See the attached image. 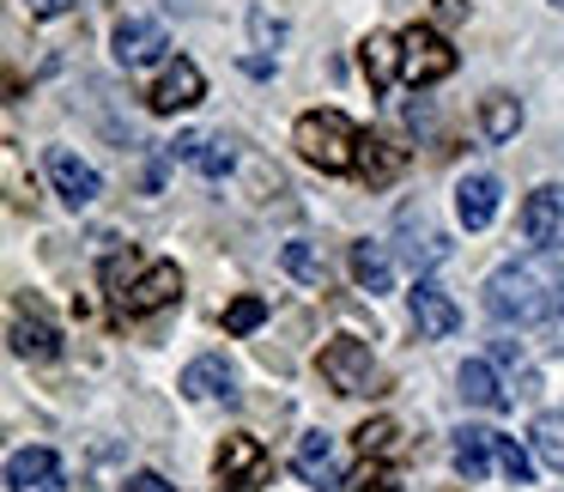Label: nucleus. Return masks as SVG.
Masks as SVG:
<instances>
[{
    "mask_svg": "<svg viewBox=\"0 0 564 492\" xmlns=\"http://www.w3.org/2000/svg\"><path fill=\"white\" fill-rule=\"evenodd\" d=\"M486 310L498 322H516V329L558 317L564 310V256L558 249H534V256L498 268L486 280Z\"/></svg>",
    "mask_w": 564,
    "mask_h": 492,
    "instance_id": "1",
    "label": "nucleus"
},
{
    "mask_svg": "<svg viewBox=\"0 0 564 492\" xmlns=\"http://www.w3.org/2000/svg\"><path fill=\"white\" fill-rule=\"evenodd\" d=\"M292 147L304 152V164H316L328 177H346V171H358L365 135H358V122L346 110H304L292 128Z\"/></svg>",
    "mask_w": 564,
    "mask_h": 492,
    "instance_id": "2",
    "label": "nucleus"
},
{
    "mask_svg": "<svg viewBox=\"0 0 564 492\" xmlns=\"http://www.w3.org/2000/svg\"><path fill=\"white\" fill-rule=\"evenodd\" d=\"M455 74V50L437 25H406L401 31V79L406 86H437Z\"/></svg>",
    "mask_w": 564,
    "mask_h": 492,
    "instance_id": "3",
    "label": "nucleus"
},
{
    "mask_svg": "<svg viewBox=\"0 0 564 492\" xmlns=\"http://www.w3.org/2000/svg\"><path fill=\"white\" fill-rule=\"evenodd\" d=\"M176 298H183V274H176V261H152L128 292H116V317L140 322V317H152V310L176 304Z\"/></svg>",
    "mask_w": 564,
    "mask_h": 492,
    "instance_id": "4",
    "label": "nucleus"
},
{
    "mask_svg": "<svg viewBox=\"0 0 564 492\" xmlns=\"http://www.w3.org/2000/svg\"><path fill=\"white\" fill-rule=\"evenodd\" d=\"M322 377H328L334 395H370V377H377V359H370L365 341H328L322 346Z\"/></svg>",
    "mask_w": 564,
    "mask_h": 492,
    "instance_id": "5",
    "label": "nucleus"
},
{
    "mask_svg": "<svg viewBox=\"0 0 564 492\" xmlns=\"http://www.w3.org/2000/svg\"><path fill=\"white\" fill-rule=\"evenodd\" d=\"M292 474L304 480V486L316 492H340L346 486V462H340V443L328 438V431H304L292 450Z\"/></svg>",
    "mask_w": 564,
    "mask_h": 492,
    "instance_id": "6",
    "label": "nucleus"
},
{
    "mask_svg": "<svg viewBox=\"0 0 564 492\" xmlns=\"http://www.w3.org/2000/svg\"><path fill=\"white\" fill-rule=\"evenodd\" d=\"M268 474H273V456L261 450V438L231 431V438L219 443V486L225 492H249V486H261Z\"/></svg>",
    "mask_w": 564,
    "mask_h": 492,
    "instance_id": "7",
    "label": "nucleus"
},
{
    "mask_svg": "<svg viewBox=\"0 0 564 492\" xmlns=\"http://www.w3.org/2000/svg\"><path fill=\"white\" fill-rule=\"evenodd\" d=\"M406 310H413L419 341H449V334L462 329V310H455V298L443 292L437 280H419L413 292H406Z\"/></svg>",
    "mask_w": 564,
    "mask_h": 492,
    "instance_id": "8",
    "label": "nucleus"
},
{
    "mask_svg": "<svg viewBox=\"0 0 564 492\" xmlns=\"http://www.w3.org/2000/svg\"><path fill=\"white\" fill-rule=\"evenodd\" d=\"M522 237L534 249H564V189L558 183H546V189H534V195L522 201Z\"/></svg>",
    "mask_w": 564,
    "mask_h": 492,
    "instance_id": "9",
    "label": "nucleus"
},
{
    "mask_svg": "<svg viewBox=\"0 0 564 492\" xmlns=\"http://www.w3.org/2000/svg\"><path fill=\"white\" fill-rule=\"evenodd\" d=\"M200 98H207V79H200V67L188 62V55H176V62L164 67V74H159V86L147 92V104H152V110H159V116L195 110Z\"/></svg>",
    "mask_w": 564,
    "mask_h": 492,
    "instance_id": "10",
    "label": "nucleus"
},
{
    "mask_svg": "<svg viewBox=\"0 0 564 492\" xmlns=\"http://www.w3.org/2000/svg\"><path fill=\"white\" fill-rule=\"evenodd\" d=\"M62 456L43 450V443H25V450L7 456V492H62Z\"/></svg>",
    "mask_w": 564,
    "mask_h": 492,
    "instance_id": "11",
    "label": "nucleus"
},
{
    "mask_svg": "<svg viewBox=\"0 0 564 492\" xmlns=\"http://www.w3.org/2000/svg\"><path fill=\"white\" fill-rule=\"evenodd\" d=\"M50 183H55V195H62L67 207H91V201L104 195V177L91 171L79 152H67V147L50 152Z\"/></svg>",
    "mask_w": 564,
    "mask_h": 492,
    "instance_id": "12",
    "label": "nucleus"
},
{
    "mask_svg": "<svg viewBox=\"0 0 564 492\" xmlns=\"http://www.w3.org/2000/svg\"><path fill=\"white\" fill-rule=\"evenodd\" d=\"M498 201H503L498 177L474 171V177H462V183H455V220H462L467 232H486V225L498 220Z\"/></svg>",
    "mask_w": 564,
    "mask_h": 492,
    "instance_id": "13",
    "label": "nucleus"
},
{
    "mask_svg": "<svg viewBox=\"0 0 564 492\" xmlns=\"http://www.w3.org/2000/svg\"><path fill=\"white\" fill-rule=\"evenodd\" d=\"M110 43H116V62L122 67H152L164 50H171V38H164L159 19H122Z\"/></svg>",
    "mask_w": 564,
    "mask_h": 492,
    "instance_id": "14",
    "label": "nucleus"
},
{
    "mask_svg": "<svg viewBox=\"0 0 564 492\" xmlns=\"http://www.w3.org/2000/svg\"><path fill=\"white\" fill-rule=\"evenodd\" d=\"M13 353H19V359H37V365L62 353V334H55V322L43 317L37 304H25V298L13 304Z\"/></svg>",
    "mask_w": 564,
    "mask_h": 492,
    "instance_id": "15",
    "label": "nucleus"
},
{
    "mask_svg": "<svg viewBox=\"0 0 564 492\" xmlns=\"http://www.w3.org/2000/svg\"><path fill=\"white\" fill-rule=\"evenodd\" d=\"M176 389L188 395V402H237V371L225 365L219 353L195 359V365H183V383Z\"/></svg>",
    "mask_w": 564,
    "mask_h": 492,
    "instance_id": "16",
    "label": "nucleus"
},
{
    "mask_svg": "<svg viewBox=\"0 0 564 492\" xmlns=\"http://www.w3.org/2000/svg\"><path fill=\"white\" fill-rule=\"evenodd\" d=\"M455 468H462L467 480H491V474H498V431H486V426H462V431H455Z\"/></svg>",
    "mask_w": 564,
    "mask_h": 492,
    "instance_id": "17",
    "label": "nucleus"
},
{
    "mask_svg": "<svg viewBox=\"0 0 564 492\" xmlns=\"http://www.w3.org/2000/svg\"><path fill=\"white\" fill-rule=\"evenodd\" d=\"M455 383H462V402L486 407V414H498V407H510V389L498 383V365H491V359H467V365L455 371Z\"/></svg>",
    "mask_w": 564,
    "mask_h": 492,
    "instance_id": "18",
    "label": "nucleus"
},
{
    "mask_svg": "<svg viewBox=\"0 0 564 492\" xmlns=\"http://www.w3.org/2000/svg\"><path fill=\"white\" fill-rule=\"evenodd\" d=\"M171 159L195 164L200 177H225V171H231V147H225V140H213V135H176L171 140Z\"/></svg>",
    "mask_w": 564,
    "mask_h": 492,
    "instance_id": "19",
    "label": "nucleus"
},
{
    "mask_svg": "<svg viewBox=\"0 0 564 492\" xmlns=\"http://www.w3.org/2000/svg\"><path fill=\"white\" fill-rule=\"evenodd\" d=\"M352 280H358V292H370V298L389 292V286H394V261H389V249L370 244V237H365V244H352Z\"/></svg>",
    "mask_w": 564,
    "mask_h": 492,
    "instance_id": "20",
    "label": "nucleus"
},
{
    "mask_svg": "<svg viewBox=\"0 0 564 492\" xmlns=\"http://www.w3.org/2000/svg\"><path fill=\"white\" fill-rule=\"evenodd\" d=\"M280 261H285V274H292V280L310 286V292H322V286H328V256H322L310 237H292V244L280 249Z\"/></svg>",
    "mask_w": 564,
    "mask_h": 492,
    "instance_id": "21",
    "label": "nucleus"
},
{
    "mask_svg": "<svg viewBox=\"0 0 564 492\" xmlns=\"http://www.w3.org/2000/svg\"><path fill=\"white\" fill-rule=\"evenodd\" d=\"M358 67H365V79L382 92L394 74H401V38H365V50H358Z\"/></svg>",
    "mask_w": 564,
    "mask_h": 492,
    "instance_id": "22",
    "label": "nucleus"
},
{
    "mask_svg": "<svg viewBox=\"0 0 564 492\" xmlns=\"http://www.w3.org/2000/svg\"><path fill=\"white\" fill-rule=\"evenodd\" d=\"M479 128H486V140H516V128H522V104L510 98V92H491L486 104H479Z\"/></svg>",
    "mask_w": 564,
    "mask_h": 492,
    "instance_id": "23",
    "label": "nucleus"
},
{
    "mask_svg": "<svg viewBox=\"0 0 564 492\" xmlns=\"http://www.w3.org/2000/svg\"><path fill=\"white\" fill-rule=\"evenodd\" d=\"M528 443H534V456H540L546 468H564V414H534Z\"/></svg>",
    "mask_w": 564,
    "mask_h": 492,
    "instance_id": "24",
    "label": "nucleus"
},
{
    "mask_svg": "<svg viewBox=\"0 0 564 492\" xmlns=\"http://www.w3.org/2000/svg\"><path fill=\"white\" fill-rule=\"evenodd\" d=\"M394 171H401V152H394L389 140H365V147H358V177H370V183H394Z\"/></svg>",
    "mask_w": 564,
    "mask_h": 492,
    "instance_id": "25",
    "label": "nucleus"
},
{
    "mask_svg": "<svg viewBox=\"0 0 564 492\" xmlns=\"http://www.w3.org/2000/svg\"><path fill=\"white\" fill-rule=\"evenodd\" d=\"M498 474L510 480V486H528V480H534V456H528V443L503 438V431H498Z\"/></svg>",
    "mask_w": 564,
    "mask_h": 492,
    "instance_id": "26",
    "label": "nucleus"
},
{
    "mask_svg": "<svg viewBox=\"0 0 564 492\" xmlns=\"http://www.w3.org/2000/svg\"><path fill=\"white\" fill-rule=\"evenodd\" d=\"M358 450L377 462V456H394L401 450V426L394 419H370V426H358Z\"/></svg>",
    "mask_w": 564,
    "mask_h": 492,
    "instance_id": "27",
    "label": "nucleus"
},
{
    "mask_svg": "<svg viewBox=\"0 0 564 492\" xmlns=\"http://www.w3.org/2000/svg\"><path fill=\"white\" fill-rule=\"evenodd\" d=\"M261 322H268V298H256V292H243L225 310V334H256Z\"/></svg>",
    "mask_w": 564,
    "mask_h": 492,
    "instance_id": "28",
    "label": "nucleus"
},
{
    "mask_svg": "<svg viewBox=\"0 0 564 492\" xmlns=\"http://www.w3.org/2000/svg\"><path fill=\"white\" fill-rule=\"evenodd\" d=\"M352 492H394V474L389 468H365V474L352 480Z\"/></svg>",
    "mask_w": 564,
    "mask_h": 492,
    "instance_id": "29",
    "label": "nucleus"
},
{
    "mask_svg": "<svg viewBox=\"0 0 564 492\" xmlns=\"http://www.w3.org/2000/svg\"><path fill=\"white\" fill-rule=\"evenodd\" d=\"M122 492H176V486H171L164 474H128V486H122Z\"/></svg>",
    "mask_w": 564,
    "mask_h": 492,
    "instance_id": "30",
    "label": "nucleus"
},
{
    "mask_svg": "<svg viewBox=\"0 0 564 492\" xmlns=\"http://www.w3.org/2000/svg\"><path fill=\"white\" fill-rule=\"evenodd\" d=\"M552 346H558V353H564V310H558V317H552Z\"/></svg>",
    "mask_w": 564,
    "mask_h": 492,
    "instance_id": "31",
    "label": "nucleus"
},
{
    "mask_svg": "<svg viewBox=\"0 0 564 492\" xmlns=\"http://www.w3.org/2000/svg\"><path fill=\"white\" fill-rule=\"evenodd\" d=\"M31 13H55V0H25Z\"/></svg>",
    "mask_w": 564,
    "mask_h": 492,
    "instance_id": "32",
    "label": "nucleus"
},
{
    "mask_svg": "<svg viewBox=\"0 0 564 492\" xmlns=\"http://www.w3.org/2000/svg\"><path fill=\"white\" fill-rule=\"evenodd\" d=\"M552 7H564V0H552Z\"/></svg>",
    "mask_w": 564,
    "mask_h": 492,
    "instance_id": "33",
    "label": "nucleus"
}]
</instances>
